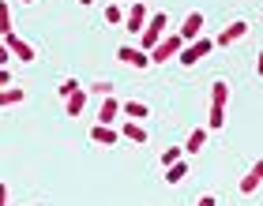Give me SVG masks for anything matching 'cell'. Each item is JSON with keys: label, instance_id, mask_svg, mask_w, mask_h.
<instances>
[{"label": "cell", "instance_id": "f1b7e54d", "mask_svg": "<svg viewBox=\"0 0 263 206\" xmlns=\"http://www.w3.org/2000/svg\"><path fill=\"white\" fill-rule=\"evenodd\" d=\"M23 4H30V0H23Z\"/></svg>", "mask_w": 263, "mask_h": 206}, {"label": "cell", "instance_id": "9a60e30c", "mask_svg": "<svg viewBox=\"0 0 263 206\" xmlns=\"http://www.w3.org/2000/svg\"><path fill=\"white\" fill-rule=\"evenodd\" d=\"M27 94H23V87H4L0 90V109H8V105H19Z\"/></svg>", "mask_w": 263, "mask_h": 206}, {"label": "cell", "instance_id": "277c9868", "mask_svg": "<svg viewBox=\"0 0 263 206\" xmlns=\"http://www.w3.org/2000/svg\"><path fill=\"white\" fill-rule=\"evenodd\" d=\"M211 49H214V42H211V38H196V42H184V49H181V56H177V60L192 68V64H199V60L207 56Z\"/></svg>", "mask_w": 263, "mask_h": 206}, {"label": "cell", "instance_id": "484cf974", "mask_svg": "<svg viewBox=\"0 0 263 206\" xmlns=\"http://www.w3.org/2000/svg\"><path fill=\"white\" fill-rule=\"evenodd\" d=\"M196 206H218V202H214V195H203V199H199Z\"/></svg>", "mask_w": 263, "mask_h": 206}, {"label": "cell", "instance_id": "5bb4252c", "mask_svg": "<svg viewBox=\"0 0 263 206\" xmlns=\"http://www.w3.org/2000/svg\"><path fill=\"white\" fill-rule=\"evenodd\" d=\"M83 105H87V90H76V94H68V98H64L68 116H79V113H83Z\"/></svg>", "mask_w": 263, "mask_h": 206}, {"label": "cell", "instance_id": "9c48e42d", "mask_svg": "<svg viewBox=\"0 0 263 206\" xmlns=\"http://www.w3.org/2000/svg\"><path fill=\"white\" fill-rule=\"evenodd\" d=\"M245 34H248V23H245V19H233L230 27L218 34V45H233V42H241Z\"/></svg>", "mask_w": 263, "mask_h": 206}, {"label": "cell", "instance_id": "d4e9b609", "mask_svg": "<svg viewBox=\"0 0 263 206\" xmlns=\"http://www.w3.org/2000/svg\"><path fill=\"white\" fill-rule=\"evenodd\" d=\"M11 87V75H8V68H0V90Z\"/></svg>", "mask_w": 263, "mask_h": 206}, {"label": "cell", "instance_id": "ac0fdd59", "mask_svg": "<svg viewBox=\"0 0 263 206\" xmlns=\"http://www.w3.org/2000/svg\"><path fill=\"white\" fill-rule=\"evenodd\" d=\"M121 113H128V116L139 124V120L147 116V105H143V101H124V105H121Z\"/></svg>", "mask_w": 263, "mask_h": 206}, {"label": "cell", "instance_id": "8992f818", "mask_svg": "<svg viewBox=\"0 0 263 206\" xmlns=\"http://www.w3.org/2000/svg\"><path fill=\"white\" fill-rule=\"evenodd\" d=\"M4 45H8V53H11V56H19V60H23V64H30V60H34V45H30L27 38H19L15 30H11L8 38H4Z\"/></svg>", "mask_w": 263, "mask_h": 206}, {"label": "cell", "instance_id": "cb8c5ba5", "mask_svg": "<svg viewBox=\"0 0 263 206\" xmlns=\"http://www.w3.org/2000/svg\"><path fill=\"white\" fill-rule=\"evenodd\" d=\"M8 60H11V53H8V45H4V38H0V68H4Z\"/></svg>", "mask_w": 263, "mask_h": 206}, {"label": "cell", "instance_id": "ffe728a7", "mask_svg": "<svg viewBox=\"0 0 263 206\" xmlns=\"http://www.w3.org/2000/svg\"><path fill=\"white\" fill-rule=\"evenodd\" d=\"M105 23H113V27H117V23H124V11L117 4H109V8H105Z\"/></svg>", "mask_w": 263, "mask_h": 206}, {"label": "cell", "instance_id": "7402d4cb", "mask_svg": "<svg viewBox=\"0 0 263 206\" xmlns=\"http://www.w3.org/2000/svg\"><path fill=\"white\" fill-rule=\"evenodd\" d=\"M76 90H79L76 79H64V83H61V94H64V98H68V94H76Z\"/></svg>", "mask_w": 263, "mask_h": 206}, {"label": "cell", "instance_id": "7c38bea8", "mask_svg": "<svg viewBox=\"0 0 263 206\" xmlns=\"http://www.w3.org/2000/svg\"><path fill=\"white\" fill-rule=\"evenodd\" d=\"M121 113V101H113V98H105L102 101V109H98V124H105V128H113V116Z\"/></svg>", "mask_w": 263, "mask_h": 206}, {"label": "cell", "instance_id": "3957f363", "mask_svg": "<svg viewBox=\"0 0 263 206\" xmlns=\"http://www.w3.org/2000/svg\"><path fill=\"white\" fill-rule=\"evenodd\" d=\"M184 49V42H181V34H165V38L154 45V49L147 53L151 56V64H165V60H173V56H181Z\"/></svg>", "mask_w": 263, "mask_h": 206}, {"label": "cell", "instance_id": "4fadbf2b", "mask_svg": "<svg viewBox=\"0 0 263 206\" xmlns=\"http://www.w3.org/2000/svg\"><path fill=\"white\" fill-rule=\"evenodd\" d=\"M203 147H207V128H196L192 135H188V142H184V154H199Z\"/></svg>", "mask_w": 263, "mask_h": 206}, {"label": "cell", "instance_id": "52a82bcc", "mask_svg": "<svg viewBox=\"0 0 263 206\" xmlns=\"http://www.w3.org/2000/svg\"><path fill=\"white\" fill-rule=\"evenodd\" d=\"M117 60H121V64H128V68H151V56L143 53V49H136V45H121V49H117Z\"/></svg>", "mask_w": 263, "mask_h": 206}, {"label": "cell", "instance_id": "6da1fadb", "mask_svg": "<svg viewBox=\"0 0 263 206\" xmlns=\"http://www.w3.org/2000/svg\"><path fill=\"white\" fill-rule=\"evenodd\" d=\"M165 27H170V15H162V11H158V15H151V19H147V27H143V34H139V49H143V53H151L154 45L165 38Z\"/></svg>", "mask_w": 263, "mask_h": 206}, {"label": "cell", "instance_id": "7a4b0ae2", "mask_svg": "<svg viewBox=\"0 0 263 206\" xmlns=\"http://www.w3.org/2000/svg\"><path fill=\"white\" fill-rule=\"evenodd\" d=\"M226 105H230V83H214L211 87V128L226 124Z\"/></svg>", "mask_w": 263, "mask_h": 206}, {"label": "cell", "instance_id": "30bf717a", "mask_svg": "<svg viewBox=\"0 0 263 206\" xmlns=\"http://www.w3.org/2000/svg\"><path fill=\"white\" fill-rule=\"evenodd\" d=\"M263 184V157H259V161L252 165V169H248V176L241 180V191H245V195H252V191Z\"/></svg>", "mask_w": 263, "mask_h": 206}, {"label": "cell", "instance_id": "d6986e66", "mask_svg": "<svg viewBox=\"0 0 263 206\" xmlns=\"http://www.w3.org/2000/svg\"><path fill=\"white\" fill-rule=\"evenodd\" d=\"M11 34V11H8V4L0 0V38H8Z\"/></svg>", "mask_w": 263, "mask_h": 206}, {"label": "cell", "instance_id": "603a6c76", "mask_svg": "<svg viewBox=\"0 0 263 206\" xmlns=\"http://www.w3.org/2000/svg\"><path fill=\"white\" fill-rule=\"evenodd\" d=\"M90 90H94V94H102V98H109V90H113V87H109V83H94Z\"/></svg>", "mask_w": 263, "mask_h": 206}, {"label": "cell", "instance_id": "8fae6325", "mask_svg": "<svg viewBox=\"0 0 263 206\" xmlns=\"http://www.w3.org/2000/svg\"><path fill=\"white\" fill-rule=\"evenodd\" d=\"M90 139L98 142V147H117V139H121V135H117L113 128H105V124H98V128L90 131Z\"/></svg>", "mask_w": 263, "mask_h": 206}, {"label": "cell", "instance_id": "e0dca14e", "mask_svg": "<svg viewBox=\"0 0 263 206\" xmlns=\"http://www.w3.org/2000/svg\"><path fill=\"white\" fill-rule=\"evenodd\" d=\"M124 139H132V142H147V128L136 124V120H128V124H124Z\"/></svg>", "mask_w": 263, "mask_h": 206}, {"label": "cell", "instance_id": "44dd1931", "mask_svg": "<svg viewBox=\"0 0 263 206\" xmlns=\"http://www.w3.org/2000/svg\"><path fill=\"white\" fill-rule=\"evenodd\" d=\"M181 147H170V150H162V165H173V161H181Z\"/></svg>", "mask_w": 263, "mask_h": 206}, {"label": "cell", "instance_id": "5b68a950", "mask_svg": "<svg viewBox=\"0 0 263 206\" xmlns=\"http://www.w3.org/2000/svg\"><path fill=\"white\" fill-rule=\"evenodd\" d=\"M147 19H151V15H147V8H143V0H136V4L124 11V30H128V34H143Z\"/></svg>", "mask_w": 263, "mask_h": 206}, {"label": "cell", "instance_id": "4316f807", "mask_svg": "<svg viewBox=\"0 0 263 206\" xmlns=\"http://www.w3.org/2000/svg\"><path fill=\"white\" fill-rule=\"evenodd\" d=\"M256 71H259V79H263V49H259V60H256Z\"/></svg>", "mask_w": 263, "mask_h": 206}, {"label": "cell", "instance_id": "83f0119b", "mask_svg": "<svg viewBox=\"0 0 263 206\" xmlns=\"http://www.w3.org/2000/svg\"><path fill=\"white\" fill-rule=\"evenodd\" d=\"M79 4H90V0H79Z\"/></svg>", "mask_w": 263, "mask_h": 206}, {"label": "cell", "instance_id": "2e32d148", "mask_svg": "<svg viewBox=\"0 0 263 206\" xmlns=\"http://www.w3.org/2000/svg\"><path fill=\"white\" fill-rule=\"evenodd\" d=\"M184 176H188V165H184V161H173V165H165V180H170V184H181Z\"/></svg>", "mask_w": 263, "mask_h": 206}, {"label": "cell", "instance_id": "ba28073f", "mask_svg": "<svg viewBox=\"0 0 263 206\" xmlns=\"http://www.w3.org/2000/svg\"><path fill=\"white\" fill-rule=\"evenodd\" d=\"M199 30H203V15H199V11H188L177 34H181V42H196V38H199Z\"/></svg>", "mask_w": 263, "mask_h": 206}]
</instances>
